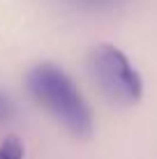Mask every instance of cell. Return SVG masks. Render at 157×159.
<instances>
[{"label": "cell", "mask_w": 157, "mask_h": 159, "mask_svg": "<svg viewBox=\"0 0 157 159\" xmlns=\"http://www.w3.org/2000/svg\"><path fill=\"white\" fill-rule=\"evenodd\" d=\"M30 95L44 106L74 139H90L95 131V118L85 97L81 95L74 79L53 62H39L25 76Z\"/></svg>", "instance_id": "cell-1"}, {"label": "cell", "mask_w": 157, "mask_h": 159, "mask_svg": "<svg viewBox=\"0 0 157 159\" xmlns=\"http://www.w3.org/2000/svg\"><path fill=\"white\" fill-rule=\"evenodd\" d=\"M88 67L97 85L116 104H136L143 97V79L129 58L113 44H97L90 51Z\"/></svg>", "instance_id": "cell-2"}, {"label": "cell", "mask_w": 157, "mask_h": 159, "mask_svg": "<svg viewBox=\"0 0 157 159\" xmlns=\"http://www.w3.org/2000/svg\"><path fill=\"white\" fill-rule=\"evenodd\" d=\"M74 7L88 9V12H109V9H118L127 2V0H69Z\"/></svg>", "instance_id": "cell-3"}, {"label": "cell", "mask_w": 157, "mask_h": 159, "mask_svg": "<svg viewBox=\"0 0 157 159\" xmlns=\"http://www.w3.org/2000/svg\"><path fill=\"white\" fill-rule=\"evenodd\" d=\"M25 150L16 136H9L0 143V159H23Z\"/></svg>", "instance_id": "cell-4"}, {"label": "cell", "mask_w": 157, "mask_h": 159, "mask_svg": "<svg viewBox=\"0 0 157 159\" xmlns=\"http://www.w3.org/2000/svg\"><path fill=\"white\" fill-rule=\"evenodd\" d=\"M0 111H2V99H0Z\"/></svg>", "instance_id": "cell-5"}]
</instances>
